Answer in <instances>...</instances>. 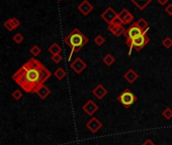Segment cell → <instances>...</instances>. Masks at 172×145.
Segmentation results:
<instances>
[{
	"mask_svg": "<svg viewBox=\"0 0 172 145\" xmlns=\"http://www.w3.org/2000/svg\"><path fill=\"white\" fill-rule=\"evenodd\" d=\"M51 77V72L34 58H30L12 75V79L23 91L36 93Z\"/></svg>",
	"mask_w": 172,
	"mask_h": 145,
	"instance_id": "1",
	"label": "cell"
},
{
	"mask_svg": "<svg viewBox=\"0 0 172 145\" xmlns=\"http://www.w3.org/2000/svg\"><path fill=\"white\" fill-rule=\"evenodd\" d=\"M65 43L72 48V51H78L87 43V37L82 33L78 28H74L68 36L65 37Z\"/></svg>",
	"mask_w": 172,
	"mask_h": 145,
	"instance_id": "2",
	"label": "cell"
},
{
	"mask_svg": "<svg viewBox=\"0 0 172 145\" xmlns=\"http://www.w3.org/2000/svg\"><path fill=\"white\" fill-rule=\"evenodd\" d=\"M148 43H149V37L146 35V33H144L143 35L137 37V39H127V44L129 46L131 50H132L133 47H135L136 50L139 51V50H142V48L145 46ZM131 50H130V53H131Z\"/></svg>",
	"mask_w": 172,
	"mask_h": 145,
	"instance_id": "3",
	"label": "cell"
},
{
	"mask_svg": "<svg viewBox=\"0 0 172 145\" xmlns=\"http://www.w3.org/2000/svg\"><path fill=\"white\" fill-rule=\"evenodd\" d=\"M146 32H147V30H143L139 25H138L137 22H134L131 24V26L128 29H126L125 34H126L127 39H137V37L143 35V34Z\"/></svg>",
	"mask_w": 172,
	"mask_h": 145,
	"instance_id": "4",
	"label": "cell"
},
{
	"mask_svg": "<svg viewBox=\"0 0 172 145\" xmlns=\"http://www.w3.org/2000/svg\"><path fill=\"white\" fill-rule=\"evenodd\" d=\"M137 100L136 96L133 94L132 92H130L129 90H126L123 94H120L119 97V101L125 107H129L133 105V103Z\"/></svg>",
	"mask_w": 172,
	"mask_h": 145,
	"instance_id": "5",
	"label": "cell"
},
{
	"mask_svg": "<svg viewBox=\"0 0 172 145\" xmlns=\"http://www.w3.org/2000/svg\"><path fill=\"white\" fill-rule=\"evenodd\" d=\"M119 13L115 11L112 7H108L104 11L101 13V18L104 20V21L108 23V24H111L113 20H115L116 17H118Z\"/></svg>",
	"mask_w": 172,
	"mask_h": 145,
	"instance_id": "6",
	"label": "cell"
},
{
	"mask_svg": "<svg viewBox=\"0 0 172 145\" xmlns=\"http://www.w3.org/2000/svg\"><path fill=\"white\" fill-rule=\"evenodd\" d=\"M119 18L122 20L123 24H130L134 21V15L126 8H123V10L119 12Z\"/></svg>",
	"mask_w": 172,
	"mask_h": 145,
	"instance_id": "7",
	"label": "cell"
},
{
	"mask_svg": "<svg viewBox=\"0 0 172 145\" xmlns=\"http://www.w3.org/2000/svg\"><path fill=\"white\" fill-rule=\"evenodd\" d=\"M93 9H94L93 5H92L91 3L88 1V0H83V1H82L80 4L78 5V10L84 16L88 15L89 13H90Z\"/></svg>",
	"mask_w": 172,
	"mask_h": 145,
	"instance_id": "8",
	"label": "cell"
},
{
	"mask_svg": "<svg viewBox=\"0 0 172 145\" xmlns=\"http://www.w3.org/2000/svg\"><path fill=\"white\" fill-rule=\"evenodd\" d=\"M108 30L111 32L113 35L115 36H120L123 33H125L126 29L123 28V25H112V24H108Z\"/></svg>",
	"mask_w": 172,
	"mask_h": 145,
	"instance_id": "9",
	"label": "cell"
},
{
	"mask_svg": "<svg viewBox=\"0 0 172 145\" xmlns=\"http://www.w3.org/2000/svg\"><path fill=\"white\" fill-rule=\"evenodd\" d=\"M86 67V65L83 61H81L80 58H76L73 63L71 64V68L73 69V70L77 72V74H79L81 71H83L84 69Z\"/></svg>",
	"mask_w": 172,
	"mask_h": 145,
	"instance_id": "10",
	"label": "cell"
},
{
	"mask_svg": "<svg viewBox=\"0 0 172 145\" xmlns=\"http://www.w3.org/2000/svg\"><path fill=\"white\" fill-rule=\"evenodd\" d=\"M131 1L136 5V7L139 8V10H144L153 0H131Z\"/></svg>",
	"mask_w": 172,
	"mask_h": 145,
	"instance_id": "11",
	"label": "cell"
},
{
	"mask_svg": "<svg viewBox=\"0 0 172 145\" xmlns=\"http://www.w3.org/2000/svg\"><path fill=\"white\" fill-rule=\"evenodd\" d=\"M37 95H39V97L41 99H45L46 97H48V95H50V89L47 88L46 86H42V87H40L39 89H37V91L36 92Z\"/></svg>",
	"mask_w": 172,
	"mask_h": 145,
	"instance_id": "12",
	"label": "cell"
},
{
	"mask_svg": "<svg viewBox=\"0 0 172 145\" xmlns=\"http://www.w3.org/2000/svg\"><path fill=\"white\" fill-rule=\"evenodd\" d=\"M61 50H62V48H61V46L58 43H53L49 47V51L52 54H53V56H55V54H60Z\"/></svg>",
	"mask_w": 172,
	"mask_h": 145,
	"instance_id": "13",
	"label": "cell"
},
{
	"mask_svg": "<svg viewBox=\"0 0 172 145\" xmlns=\"http://www.w3.org/2000/svg\"><path fill=\"white\" fill-rule=\"evenodd\" d=\"M137 77H138L137 74H136V72H134L133 70H130V71L126 74V76H125V78H126L127 80H128V82H130V83H133V82L137 79Z\"/></svg>",
	"mask_w": 172,
	"mask_h": 145,
	"instance_id": "14",
	"label": "cell"
},
{
	"mask_svg": "<svg viewBox=\"0 0 172 145\" xmlns=\"http://www.w3.org/2000/svg\"><path fill=\"white\" fill-rule=\"evenodd\" d=\"M54 75L56 76V78H58L59 80H62V79L66 76V72H65L62 68H59L56 72H54Z\"/></svg>",
	"mask_w": 172,
	"mask_h": 145,
	"instance_id": "15",
	"label": "cell"
},
{
	"mask_svg": "<svg viewBox=\"0 0 172 145\" xmlns=\"http://www.w3.org/2000/svg\"><path fill=\"white\" fill-rule=\"evenodd\" d=\"M137 23H138V25H139L143 30H148V22L144 18H140L137 21Z\"/></svg>",
	"mask_w": 172,
	"mask_h": 145,
	"instance_id": "16",
	"label": "cell"
},
{
	"mask_svg": "<svg viewBox=\"0 0 172 145\" xmlns=\"http://www.w3.org/2000/svg\"><path fill=\"white\" fill-rule=\"evenodd\" d=\"M103 61H104L108 65H111L113 63H115V58H113L111 54H106L104 58H103Z\"/></svg>",
	"mask_w": 172,
	"mask_h": 145,
	"instance_id": "17",
	"label": "cell"
},
{
	"mask_svg": "<svg viewBox=\"0 0 172 145\" xmlns=\"http://www.w3.org/2000/svg\"><path fill=\"white\" fill-rule=\"evenodd\" d=\"M41 51H42V50H41L40 46H33L32 48H30V54H32L33 57H37L41 54Z\"/></svg>",
	"mask_w": 172,
	"mask_h": 145,
	"instance_id": "18",
	"label": "cell"
},
{
	"mask_svg": "<svg viewBox=\"0 0 172 145\" xmlns=\"http://www.w3.org/2000/svg\"><path fill=\"white\" fill-rule=\"evenodd\" d=\"M13 40H14L15 43H22L23 41V36L22 33H15L14 35H13Z\"/></svg>",
	"mask_w": 172,
	"mask_h": 145,
	"instance_id": "19",
	"label": "cell"
},
{
	"mask_svg": "<svg viewBox=\"0 0 172 145\" xmlns=\"http://www.w3.org/2000/svg\"><path fill=\"white\" fill-rule=\"evenodd\" d=\"M9 20H10V22H11L13 28H14V29L17 28V27H18V26L20 25L19 20L17 19V18H15V17H11V18H9Z\"/></svg>",
	"mask_w": 172,
	"mask_h": 145,
	"instance_id": "20",
	"label": "cell"
},
{
	"mask_svg": "<svg viewBox=\"0 0 172 145\" xmlns=\"http://www.w3.org/2000/svg\"><path fill=\"white\" fill-rule=\"evenodd\" d=\"M22 97V93L19 91V90H15V91H13L12 93V98L14 100H20Z\"/></svg>",
	"mask_w": 172,
	"mask_h": 145,
	"instance_id": "21",
	"label": "cell"
},
{
	"mask_svg": "<svg viewBox=\"0 0 172 145\" xmlns=\"http://www.w3.org/2000/svg\"><path fill=\"white\" fill-rule=\"evenodd\" d=\"M162 43L166 48H169L172 46V39H170V37H166V39L162 41Z\"/></svg>",
	"mask_w": 172,
	"mask_h": 145,
	"instance_id": "22",
	"label": "cell"
},
{
	"mask_svg": "<svg viewBox=\"0 0 172 145\" xmlns=\"http://www.w3.org/2000/svg\"><path fill=\"white\" fill-rule=\"evenodd\" d=\"M94 41H95L96 44H98V46H102V44L104 43V39H103L102 35H98V36L95 37Z\"/></svg>",
	"mask_w": 172,
	"mask_h": 145,
	"instance_id": "23",
	"label": "cell"
},
{
	"mask_svg": "<svg viewBox=\"0 0 172 145\" xmlns=\"http://www.w3.org/2000/svg\"><path fill=\"white\" fill-rule=\"evenodd\" d=\"M4 27L6 29L8 30V32H12L13 29V26H12V24H11V22H10V20L8 19V20H6V21L4 22Z\"/></svg>",
	"mask_w": 172,
	"mask_h": 145,
	"instance_id": "24",
	"label": "cell"
},
{
	"mask_svg": "<svg viewBox=\"0 0 172 145\" xmlns=\"http://www.w3.org/2000/svg\"><path fill=\"white\" fill-rule=\"evenodd\" d=\"M52 61H53L55 64H58L62 61V57L60 54H55V56L52 57Z\"/></svg>",
	"mask_w": 172,
	"mask_h": 145,
	"instance_id": "25",
	"label": "cell"
},
{
	"mask_svg": "<svg viewBox=\"0 0 172 145\" xmlns=\"http://www.w3.org/2000/svg\"><path fill=\"white\" fill-rule=\"evenodd\" d=\"M165 11L169 16H172V3H169V4L166 5V7H165Z\"/></svg>",
	"mask_w": 172,
	"mask_h": 145,
	"instance_id": "26",
	"label": "cell"
},
{
	"mask_svg": "<svg viewBox=\"0 0 172 145\" xmlns=\"http://www.w3.org/2000/svg\"><path fill=\"white\" fill-rule=\"evenodd\" d=\"M111 24H112V25H123V22H122V20L119 18V15H118V17H116Z\"/></svg>",
	"mask_w": 172,
	"mask_h": 145,
	"instance_id": "27",
	"label": "cell"
},
{
	"mask_svg": "<svg viewBox=\"0 0 172 145\" xmlns=\"http://www.w3.org/2000/svg\"><path fill=\"white\" fill-rule=\"evenodd\" d=\"M157 1H158V3H159L160 5L165 6L168 2H169V0H157Z\"/></svg>",
	"mask_w": 172,
	"mask_h": 145,
	"instance_id": "28",
	"label": "cell"
},
{
	"mask_svg": "<svg viewBox=\"0 0 172 145\" xmlns=\"http://www.w3.org/2000/svg\"><path fill=\"white\" fill-rule=\"evenodd\" d=\"M58 1H62V0H58Z\"/></svg>",
	"mask_w": 172,
	"mask_h": 145,
	"instance_id": "29",
	"label": "cell"
}]
</instances>
